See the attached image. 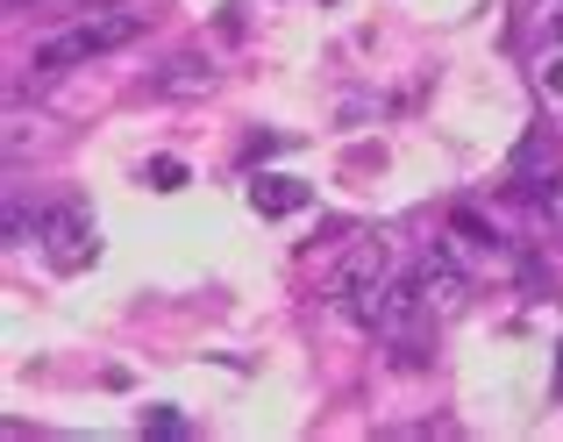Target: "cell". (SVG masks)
<instances>
[{"label": "cell", "mask_w": 563, "mask_h": 442, "mask_svg": "<svg viewBox=\"0 0 563 442\" xmlns=\"http://www.w3.org/2000/svg\"><path fill=\"white\" fill-rule=\"evenodd\" d=\"M413 286H421V300H428V314H435V321H450V314H464V307H471V278L456 272L442 250H428V257L413 264Z\"/></svg>", "instance_id": "3957f363"}, {"label": "cell", "mask_w": 563, "mask_h": 442, "mask_svg": "<svg viewBox=\"0 0 563 442\" xmlns=\"http://www.w3.org/2000/svg\"><path fill=\"white\" fill-rule=\"evenodd\" d=\"M542 208H550V229H556V235H563V179H556V186H550V194H542Z\"/></svg>", "instance_id": "9c48e42d"}, {"label": "cell", "mask_w": 563, "mask_h": 442, "mask_svg": "<svg viewBox=\"0 0 563 442\" xmlns=\"http://www.w3.org/2000/svg\"><path fill=\"white\" fill-rule=\"evenodd\" d=\"M542 93H563V57H550V65H542Z\"/></svg>", "instance_id": "8fae6325"}, {"label": "cell", "mask_w": 563, "mask_h": 442, "mask_svg": "<svg viewBox=\"0 0 563 442\" xmlns=\"http://www.w3.org/2000/svg\"><path fill=\"white\" fill-rule=\"evenodd\" d=\"M556 172V136L550 129H528L521 143H514V186H528V194H542V179Z\"/></svg>", "instance_id": "277c9868"}, {"label": "cell", "mask_w": 563, "mask_h": 442, "mask_svg": "<svg viewBox=\"0 0 563 442\" xmlns=\"http://www.w3.org/2000/svg\"><path fill=\"white\" fill-rule=\"evenodd\" d=\"M143 429H151V435H179V415H172V407H157V415H143Z\"/></svg>", "instance_id": "ba28073f"}, {"label": "cell", "mask_w": 563, "mask_h": 442, "mask_svg": "<svg viewBox=\"0 0 563 442\" xmlns=\"http://www.w3.org/2000/svg\"><path fill=\"white\" fill-rule=\"evenodd\" d=\"M36 243L57 272H79V264H93V214H86L79 200H65V208H51L36 221Z\"/></svg>", "instance_id": "7a4b0ae2"}, {"label": "cell", "mask_w": 563, "mask_h": 442, "mask_svg": "<svg viewBox=\"0 0 563 442\" xmlns=\"http://www.w3.org/2000/svg\"><path fill=\"white\" fill-rule=\"evenodd\" d=\"M8 8H43V0H8Z\"/></svg>", "instance_id": "7c38bea8"}, {"label": "cell", "mask_w": 563, "mask_h": 442, "mask_svg": "<svg viewBox=\"0 0 563 442\" xmlns=\"http://www.w3.org/2000/svg\"><path fill=\"white\" fill-rule=\"evenodd\" d=\"M151 186H157V194H179V186H186V165H179V157H157V165H151Z\"/></svg>", "instance_id": "8992f818"}, {"label": "cell", "mask_w": 563, "mask_h": 442, "mask_svg": "<svg viewBox=\"0 0 563 442\" xmlns=\"http://www.w3.org/2000/svg\"><path fill=\"white\" fill-rule=\"evenodd\" d=\"M250 208L257 214H292V208H307V186L300 179H257L250 186Z\"/></svg>", "instance_id": "5b68a950"}, {"label": "cell", "mask_w": 563, "mask_h": 442, "mask_svg": "<svg viewBox=\"0 0 563 442\" xmlns=\"http://www.w3.org/2000/svg\"><path fill=\"white\" fill-rule=\"evenodd\" d=\"M136 29H143V14H129V8L86 14V22H71L65 36L36 43V57H29V65H36V71H71V65H93V57H108V51H122V43H136Z\"/></svg>", "instance_id": "6da1fadb"}, {"label": "cell", "mask_w": 563, "mask_h": 442, "mask_svg": "<svg viewBox=\"0 0 563 442\" xmlns=\"http://www.w3.org/2000/svg\"><path fill=\"white\" fill-rule=\"evenodd\" d=\"M536 36H542V43H563V0H542V14H536Z\"/></svg>", "instance_id": "52a82bcc"}, {"label": "cell", "mask_w": 563, "mask_h": 442, "mask_svg": "<svg viewBox=\"0 0 563 442\" xmlns=\"http://www.w3.org/2000/svg\"><path fill=\"white\" fill-rule=\"evenodd\" d=\"M8 243H29V208H8Z\"/></svg>", "instance_id": "30bf717a"}]
</instances>
